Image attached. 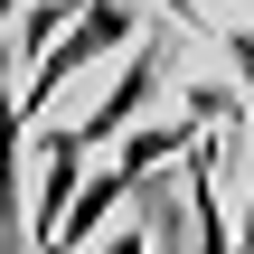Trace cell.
<instances>
[{"mask_svg":"<svg viewBox=\"0 0 254 254\" xmlns=\"http://www.w3.org/2000/svg\"><path fill=\"white\" fill-rule=\"evenodd\" d=\"M19 132H28V113H19V85L0 75V254L28 245V189H19Z\"/></svg>","mask_w":254,"mask_h":254,"instance_id":"cell-3","label":"cell"},{"mask_svg":"<svg viewBox=\"0 0 254 254\" xmlns=\"http://www.w3.org/2000/svg\"><path fill=\"white\" fill-rule=\"evenodd\" d=\"M0 19H19V0H0Z\"/></svg>","mask_w":254,"mask_h":254,"instance_id":"cell-4","label":"cell"},{"mask_svg":"<svg viewBox=\"0 0 254 254\" xmlns=\"http://www.w3.org/2000/svg\"><path fill=\"white\" fill-rule=\"evenodd\" d=\"M151 94H160V57H132V66L113 75V94H104V104H94L85 123H66L57 141H66L75 160H94V151H104V141H113V132L132 123V113H151Z\"/></svg>","mask_w":254,"mask_h":254,"instance_id":"cell-2","label":"cell"},{"mask_svg":"<svg viewBox=\"0 0 254 254\" xmlns=\"http://www.w3.org/2000/svg\"><path fill=\"white\" fill-rule=\"evenodd\" d=\"M113 47H132V9H123V0H85V9L38 47V66H28V85H19V113H47V104H57L94 57H113Z\"/></svg>","mask_w":254,"mask_h":254,"instance_id":"cell-1","label":"cell"}]
</instances>
